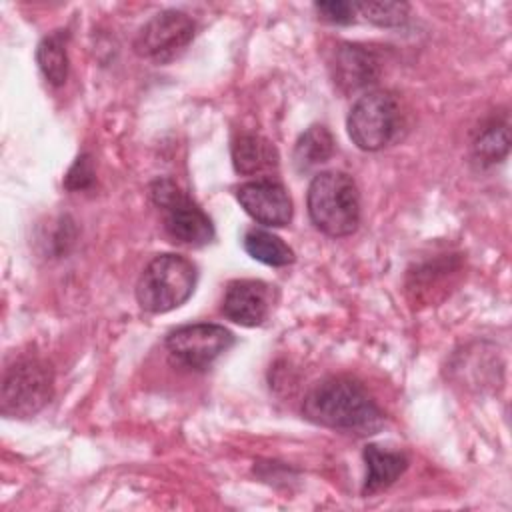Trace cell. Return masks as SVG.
<instances>
[{"mask_svg":"<svg viewBox=\"0 0 512 512\" xmlns=\"http://www.w3.org/2000/svg\"><path fill=\"white\" fill-rule=\"evenodd\" d=\"M302 416L318 426L356 436H370L384 424V414L366 388L348 376L318 382L304 396Z\"/></svg>","mask_w":512,"mask_h":512,"instance_id":"cell-1","label":"cell"},{"mask_svg":"<svg viewBox=\"0 0 512 512\" xmlns=\"http://www.w3.org/2000/svg\"><path fill=\"white\" fill-rule=\"evenodd\" d=\"M312 224L332 238L356 232L360 224V194L352 176L336 170L312 178L306 194Z\"/></svg>","mask_w":512,"mask_h":512,"instance_id":"cell-2","label":"cell"},{"mask_svg":"<svg viewBox=\"0 0 512 512\" xmlns=\"http://www.w3.org/2000/svg\"><path fill=\"white\" fill-rule=\"evenodd\" d=\"M196 266L180 254H158L136 282V300L144 312L164 314L182 306L196 288Z\"/></svg>","mask_w":512,"mask_h":512,"instance_id":"cell-3","label":"cell"},{"mask_svg":"<svg viewBox=\"0 0 512 512\" xmlns=\"http://www.w3.org/2000/svg\"><path fill=\"white\" fill-rule=\"evenodd\" d=\"M54 396V374L40 358H20L4 370L0 412L6 418H30Z\"/></svg>","mask_w":512,"mask_h":512,"instance_id":"cell-4","label":"cell"},{"mask_svg":"<svg viewBox=\"0 0 512 512\" xmlns=\"http://www.w3.org/2000/svg\"><path fill=\"white\" fill-rule=\"evenodd\" d=\"M148 194L164 212V230L174 242L198 248L214 240V224L208 214L172 178H156Z\"/></svg>","mask_w":512,"mask_h":512,"instance_id":"cell-5","label":"cell"},{"mask_svg":"<svg viewBox=\"0 0 512 512\" xmlns=\"http://www.w3.org/2000/svg\"><path fill=\"white\" fill-rule=\"evenodd\" d=\"M400 124V102L388 90L362 94L352 104L346 118L350 140L364 152H378L386 148L396 138Z\"/></svg>","mask_w":512,"mask_h":512,"instance_id":"cell-6","label":"cell"},{"mask_svg":"<svg viewBox=\"0 0 512 512\" xmlns=\"http://www.w3.org/2000/svg\"><path fill=\"white\" fill-rule=\"evenodd\" d=\"M196 24L182 10H162L154 14L136 34L134 52L156 64L178 58L194 40Z\"/></svg>","mask_w":512,"mask_h":512,"instance_id":"cell-7","label":"cell"},{"mask_svg":"<svg viewBox=\"0 0 512 512\" xmlns=\"http://www.w3.org/2000/svg\"><path fill=\"white\" fill-rule=\"evenodd\" d=\"M234 344V334L210 322L186 324L166 336V350L170 358L190 370H206Z\"/></svg>","mask_w":512,"mask_h":512,"instance_id":"cell-8","label":"cell"},{"mask_svg":"<svg viewBox=\"0 0 512 512\" xmlns=\"http://www.w3.org/2000/svg\"><path fill=\"white\" fill-rule=\"evenodd\" d=\"M236 200L258 224L280 228L292 220V198L288 190L270 178H256L236 188Z\"/></svg>","mask_w":512,"mask_h":512,"instance_id":"cell-9","label":"cell"},{"mask_svg":"<svg viewBox=\"0 0 512 512\" xmlns=\"http://www.w3.org/2000/svg\"><path fill=\"white\" fill-rule=\"evenodd\" d=\"M332 78L342 94H354L376 84L382 72L378 52L364 44L344 42L332 56Z\"/></svg>","mask_w":512,"mask_h":512,"instance_id":"cell-10","label":"cell"},{"mask_svg":"<svg viewBox=\"0 0 512 512\" xmlns=\"http://www.w3.org/2000/svg\"><path fill=\"white\" fill-rule=\"evenodd\" d=\"M222 312L234 324L260 326L270 312V288L260 280H232L226 286Z\"/></svg>","mask_w":512,"mask_h":512,"instance_id":"cell-11","label":"cell"},{"mask_svg":"<svg viewBox=\"0 0 512 512\" xmlns=\"http://www.w3.org/2000/svg\"><path fill=\"white\" fill-rule=\"evenodd\" d=\"M232 164L234 170L242 176H266L278 168V150L276 146L252 132H242L232 140Z\"/></svg>","mask_w":512,"mask_h":512,"instance_id":"cell-12","label":"cell"},{"mask_svg":"<svg viewBox=\"0 0 512 512\" xmlns=\"http://www.w3.org/2000/svg\"><path fill=\"white\" fill-rule=\"evenodd\" d=\"M366 478L362 484V496H372L376 492L392 486L408 468V456L402 450H388L376 444L364 448Z\"/></svg>","mask_w":512,"mask_h":512,"instance_id":"cell-13","label":"cell"},{"mask_svg":"<svg viewBox=\"0 0 512 512\" xmlns=\"http://www.w3.org/2000/svg\"><path fill=\"white\" fill-rule=\"evenodd\" d=\"M68 32L54 30L36 48V64L52 86H62L68 78Z\"/></svg>","mask_w":512,"mask_h":512,"instance_id":"cell-14","label":"cell"},{"mask_svg":"<svg viewBox=\"0 0 512 512\" xmlns=\"http://www.w3.org/2000/svg\"><path fill=\"white\" fill-rule=\"evenodd\" d=\"M334 154V136L322 124L308 126L296 140L294 166L304 172L318 164H324Z\"/></svg>","mask_w":512,"mask_h":512,"instance_id":"cell-15","label":"cell"},{"mask_svg":"<svg viewBox=\"0 0 512 512\" xmlns=\"http://www.w3.org/2000/svg\"><path fill=\"white\" fill-rule=\"evenodd\" d=\"M244 250L258 262L266 266H288L294 262V250L276 234L262 230V228H252L244 234L242 240Z\"/></svg>","mask_w":512,"mask_h":512,"instance_id":"cell-16","label":"cell"},{"mask_svg":"<svg viewBox=\"0 0 512 512\" xmlns=\"http://www.w3.org/2000/svg\"><path fill=\"white\" fill-rule=\"evenodd\" d=\"M510 150V128L506 120H492L482 126L472 142V158L480 166L502 162Z\"/></svg>","mask_w":512,"mask_h":512,"instance_id":"cell-17","label":"cell"},{"mask_svg":"<svg viewBox=\"0 0 512 512\" xmlns=\"http://www.w3.org/2000/svg\"><path fill=\"white\" fill-rule=\"evenodd\" d=\"M356 12L368 22L382 28H396L408 20L410 6L406 2H356Z\"/></svg>","mask_w":512,"mask_h":512,"instance_id":"cell-18","label":"cell"},{"mask_svg":"<svg viewBox=\"0 0 512 512\" xmlns=\"http://www.w3.org/2000/svg\"><path fill=\"white\" fill-rule=\"evenodd\" d=\"M94 164H92V156L90 154H80L74 164L70 166V170L66 172L64 178V186L66 190L78 192V190H88L94 184Z\"/></svg>","mask_w":512,"mask_h":512,"instance_id":"cell-19","label":"cell"},{"mask_svg":"<svg viewBox=\"0 0 512 512\" xmlns=\"http://www.w3.org/2000/svg\"><path fill=\"white\" fill-rule=\"evenodd\" d=\"M314 10L320 14L322 20L330 24H350L354 22L356 8L352 2H342V0H332V2H316Z\"/></svg>","mask_w":512,"mask_h":512,"instance_id":"cell-20","label":"cell"}]
</instances>
